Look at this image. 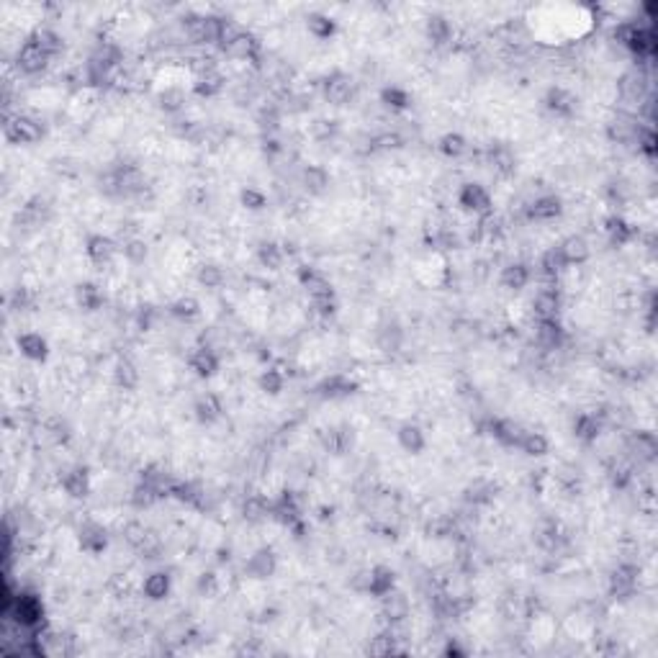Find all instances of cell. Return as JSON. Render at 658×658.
Listing matches in <instances>:
<instances>
[{
  "label": "cell",
  "instance_id": "cell-36",
  "mask_svg": "<svg viewBox=\"0 0 658 658\" xmlns=\"http://www.w3.org/2000/svg\"><path fill=\"white\" fill-rule=\"evenodd\" d=\"M306 26H309V31L316 36V39H329V36L335 34V21L329 18V16H324V14L309 16Z\"/></svg>",
  "mask_w": 658,
  "mask_h": 658
},
{
  "label": "cell",
  "instance_id": "cell-3",
  "mask_svg": "<svg viewBox=\"0 0 658 658\" xmlns=\"http://www.w3.org/2000/svg\"><path fill=\"white\" fill-rule=\"evenodd\" d=\"M49 60H52V57H49L39 44H34L31 39H28L26 44L18 49V54H16V65H18L21 72H26V75L41 72V70L49 65Z\"/></svg>",
  "mask_w": 658,
  "mask_h": 658
},
{
  "label": "cell",
  "instance_id": "cell-45",
  "mask_svg": "<svg viewBox=\"0 0 658 658\" xmlns=\"http://www.w3.org/2000/svg\"><path fill=\"white\" fill-rule=\"evenodd\" d=\"M260 262L262 265H268L270 270H278L283 262V252L278 244H262L260 247Z\"/></svg>",
  "mask_w": 658,
  "mask_h": 658
},
{
  "label": "cell",
  "instance_id": "cell-8",
  "mask_svg": "<svg viewBox=\"0 0 658 658\" xmlns=\"http://www.w3.org/2000/svg\"><path fill=\"white\" fill-rule=\"evenodd\" d=\"M365 591L373 597H386L389 591H394V571L389 566H376L370 568L368 578H365Z\"/></svg>",
  "mask_w": 658,
  "mask_h": 658
},
{
  "label": "cell",
  "instance_id": "cell-41",
  "mask_svg": "<svg viewBox=\"0 0 658 658\" xmlns=\"http://www.w3.org/2000/svg\"><path fill=\"white\" fill-rule=\"evenodd\" d=\"M147 537H149V530L141 522H129L126 527H124V540H126L131 548H139Z\"/></svg>",
  "mask_w": 658,
  "mask_h": 658
},
{
  "label": "cell",
  "instance_id": "cell-24",
  "mask_svg": "<svg viewBox=\"0 0 658 658\" xmlns=\"http://www.w3.org/2000/svg\"><path fill=\"white\" fill-rule=\"evenodd\" d=\"M399 445H401L404 451L411 453V455H416V453L424 451V445H427V440H424V432L416 427V424H404L401 430H399Z\"/></svg>",
  "mask_w": 658,
  "mask_h": 658
},
{
  "label": "cell",
  "instance_id": "cell-51",
  "mask_svg": "<svg viewBox=\"0 0 658 658\" xmlns=\"http://www.w3.org/2000/svg\"><path fill=\"white\" fill-rule=\"evenodd\" d=\"M373 144H376L378 149H397L399 144H401V136L399 134H381L373 139Z\"/></svg>",
  "mask_w": 658,
  "mask_h": 658
},
{
  "label": "cell",
  "instance_id": "cell-29",
  "mask_svg": "<svg viewBox=\"0 0 658 658\" xmlns=\"http://www.w3.org/2000/svg\"><path fill=\"white\" fill-rule=\"evenodd\" d=\"M427 36H430L432 44H445V41H451V36H453L451 21L445 18V16H430V18H427Z\"/></svg>",
  "mask_w": 658,
  "mask_h": 658
},
{
  "label": "cell",
  "instance_id": "cell-28",
  "mask_svg": "<svg viewBox=\"0 0 658 658\" xmlns=\"http://www.w3.org/2000/svg\"><path fill=\"white\" fill-rule=\"evenodd\" d=\"M75 298H77V306H82L85 311H95L103 303L101 288H98V286H93V283H82V286H77V291H75Z\"/></svg>",
  "mask_w": 658,
  "mask_h": 658
},
{
  "label": "cell",
  "instance_id": "cell-2",
  "mask_svg": "<svg viewBox=\"0 0 658 658\" xmlns=\"http://www.w3.org/2000/svg\"><path fill=\"white\" fill-rule=\"evenodd\" d=\"M458 203H460L465 211H473V214H478V216L491 214V195H489V190H486L484 185H478V183H465L463 188H460V193H458Z\"/></svg>",
  "mask_w": 658,
  "mask_h": 658
},
{
  "label": "cell",
  "instance_id": "cell-12",
  "mask_svg": "<svg viewBox=\"0 0 658 658\" xmlns=\"http://www.w3.org/2000/svg\"><path fill=\"white\" fill-rule=\"evenodd\" d=\"M108 537H106V530H103L98 522H87L82 524L80 530V548L87 553H103V548H106Z\"/></svg>",
  "mask_w": 658,
  "mask_h": 658
},
{
  "label": "cell",
  "instance_id": "cell-38",
  "mask_svg": "<svg viewBox=\"0 0 658 658\" xmlns=\"http://www.w3.org/2000/svg\"><path fill=\"white\" fill-rule=\"evenodd\" d=\"M160 497L162 494L155 489V486L147 484V481H141V484L134 489V494H131V502H134L136 507H152Z\"/></svg>",
  "mask_w": 658,
  "mask_h": 658
},
{
  "label": "cell",
  "instance_id": "cell-13",
  "mask_svg": "<svg viewBox=\"0 0 658 658\" xmlns=\"http://www.w3.org/2000/svg\"><path fill=\"white\" fill-rule=\"evenodd\" d=\"M558 249L563 252V257H566V262L568 265H581V262L589 257V244H586V239L584 237H578V234H573V237H566L563 242L558 244Z\"/></svg>",
  "mask_w": 658,
  "mask_h": 658
},
{
  "label": "cell",
  "instance_id": "cell-20",
  "mask_svg": "<svg viewBox=\"0 0 658 658\" xmlns=\"http://www.w3.org/2000/svg\"><path fill=\"white\" fill-rule=\"evenodd\" d=\"M383 599V617L389 622H401L406 615H409V602L404 594H397V591H389Z\"/></svg>",
  "mask_w": 658,
  "mask_h": 658
},
{
  "label": "cell",
  "instance_id": "cell-11",
  "mask_svg": "<svg viewBox=\"0 0 658 658\" xmlns=\"http://www.w3.org/2000/svg\"><path fill=\"white\" fill-rule=\"evenodd\" d=\"M535 340L543 350H558L561 347V345H563V329H561L558 319H553V322H537Z\"/></svg>",
  "mask_w": 658,
  "mask_h": 658
},
{
  "label": "cell",
  "instance_id": "cell-46",
  "mask_svg": "<svg viewBox=\"0 0 658 658\" xmlns=\"http://www.w3.org/2000/svg\"><path fill=\"white\" fill-rule=\"evenodd\" d=\"M239 201H242V206L249 208V211H260V208H265L268 198H265V193H260L257 188H244L242 195H239Z\"/></svg>",
  "mask_w": 658,
  "mask_h": 658
},
{
  "label": "cell",
  "instance_id": "cell-15",
  "mask_svg": "<svg viewBox=\"0 0 658 658\" xmlns=\"http://www.w3.org/2000/svg\"><path fill=\"white\" fill-rule=\"evenodd\" d=\"M190 368L198 373L201 378H208V376H214L216 370H219V355H216L214 350H208V347H198L190 355Z\"/></svg>",
  "mask_w": 658,
  "mask_h": 658
},
{
  "label": "cell",
  "instance_id": "cell-4",
  "mask_svg": "<svg viewBox=\"0 0 658 658\" xmlns=\"http://www.w3.org/2000/svg\"><path fill=\"white\" fill-rule=\"evenodd\" d=\"M532 314L537 316V322H553L561 314V293L558 288H540L537 296L532 298Z\"/></svg>",
  "mask_w": 658,
  "mask_h": 658
},
{
  "label": "cell",
  "instance_id": "cell-31",
  "mask_svg": "<svg viewBox=\"0 0 658 658\" xmlns=\"http://www.w3.org/2000/svg\"><path fill=\"white\" fill-rule=\"evenodd\" d=\"M114 381H116V386H119V389L131 391V389H136V383H139V370H136L134 363L122 360V363L116 365V370H114Z\"/></svg>",
  "mask_w": 658,
  "mask_h": 658
},
{
  "label": "cell",
  "instance_id": "cell-5",
  "mask_svg": "<svg viewBox=\"0 0 658 658\" xmlns=\"http://www.w3.org/2000/svg\"><path fill=\"white\" fill-rule=\"evenodd\" d=\"M222 49L232 57V60L257 62V57H260V41L252 34H247V31H239V34L229 41V44H224Z\"/></svg>",
  "mask_w": 658,
  "mask_h": 658
},
{
  "label": "cell",
  "instance_id": "cell-47",
  "mask_svg": "<svg viewBox=\"0 0 658 658\" xmlns=\"http://www.w3.org/2000/svg\"><path fill=\"white\" fill-rule=\"evenodd\" d=\"M198 281H201L206 288H214V286H219V283L224 281V273H222V268H216V265H201V268H198Z\"/></svg>",
  "mask_w": 658,
  "mask_h": 658
},
{
  "label": "cell",
  "instance_id": "cell-18",
  "mask_svg": "<svg viewBox=\"0 0 658 658\" xmlns=\"http://www.w3.org/2000/svg\"><path fill=\"white\" fill-rule=\"evenodd\" d=\"M502 286L509 291H522L527 283H530V268L522 265V262H512L507 268L502 270Z\"/></svg>",
  "mask_w": 658,
  "mask_h": 658
},
{
  "label": "cell",
  "instance_id": "cell-14",
  "mask_svg": "<svg viewBox=\"0 0 658 658\" xmlns=\"http://www.w3.org/2000/svg\"><path fill=\"white\" fill-rule=\"evenodd\" d=\"M573 95L563 87H551L545 95V108L556 116H571L573 114Z\"/></svg>",
  "mask_w": 658,
  "mask_h": 658
},
{
  "label": "cell",
  "instance_id": "cell-34",
  "mask_svg": "<svg viewBox=\"0 0 658 658\" xmlns=\"http://www.w3.org/2000/svg\"><path fill=\"white\" fill-rule=\"evenodd\" d=\"M519 448H522L527 455H545L548 448H551V443H548V437L540 435V432H524Z\"/></svg>",
  "mask_w": 658,
  "mask_h": 658
},
{
  "label": "cell",
  "instance_id": "cell-1",
  "mask_svg": "<svg viewBox=\"0 0 658 658\" xmlns=\"http://www.w3.org/2000/svg\"><path fill=\"white\" fill-rule=\"evenodd\" d=\"M6 139L14 141V144H31V141H39L44 134V126H41L36 119L31 116H8L6 119Z\"/></svg>",
  "mask_w": 658,
  "mask_h": 658
},
{
  "label": "cell",
  "instance_id": "cell-33",
  "mask_svg": "<svg viewBox=\"0 0 658 658\" xmlns=\"http://www.w3.org/2000/svg\"><path fill=\"white\" fill-rule=\"evenodd\" d=\"M494 491H497V486L491 484V481H486V478H476V481L465 489V499H468L470 504H486V502L494 499Z\"/></svg>",
  "mask_w": 658,
  "mask_h": 658
},
{
  "label": "cell",
  "instance_id": "cell-39",
  "mask_svg": "<svg viewBox=\"0 0 658 658\" xmlns=\"http://www.w3.org/2000/svg\"><path fill=\"white\" fill-rule=\"evenodd\" d=\"M465 149H468V144H465V139L460 134H445L440 139V152L448 157H460Z\"/></svg>",
  "mask_w": 658,
  "mask_h": 658
},
{
  "label": "cell",
  "instance_id": "cell-30",
  "mask_svg": "<svg viewBox=\"0 0 658 658\" xmlns=\"http://www.w3.org/2000/svg\"><path fill=\"white\" fill-rule=\"evenodd\" d=\"M303 185H306L309 193H324L329 185V173L322 165H309L303 170Z\"/></svg>",
  "mask_w": 658,
  "mask_h": 658
},
{
  "label": "cell",
  "instance_id": "cell-19",
  "mask_svg": "<svg viewBox=\"0 0 658 658\" xmlns=\"http://www.w3.org/2000/svg\"><path fill=\"white\" fill-rule=\"evenodd\" d=\"M62 489L68 491L70 497H75V499L87 497V491H90V478H87V470H82V468L68 470V473L62 476Z\"/></svg>",
  "mask_w": 658,
  "mask_h": 658
},
{
  "label": "cell",
  "instance_id": "cell-48",
  "mask_svg": "<svg viewBox=\"0 0 658 658\" xmlns=\"http://www.w3.org/2000/svg\"><path fill=\"white\" fill-rule=\"evenodd\" d=\"M183 103H185V95H183L180 87H168V90L160 95V106L168 108V111H178Z\"/></svg>",
  "mask_w": 658,
  "mask_h": 658
},
{
  "label": "cell",
  "instance_id": "cell-6",
  "mask_svg": "<svg viewBox=\"0 0 658 658\" xmlns=\"http://www.w3.org/2000/svg\"><path fill=\"white\" fill-rule=\"evenodd\" d=\"M635 586H638V568L635 566H620L617 571L612 573V581H610V589L612 594L617 599H627L635 594Z\"/></svg>",
  "mask_w": 658,
  "mask_h": 658
},
{
  "label": "cell",
  "instance_id": "cell-43",
  "mask_svg": "<svg viewBox=\"0 0 658 658\" xmlns=\"http://www.w3.org/2000/svg\"><path fill=\"white\" fill-rule=\"evenodd\" d=\"M260 389L265 391V394H281V391H283L281 370H276V368L265 370V373L260 376Z\"/></svg>",
  "mask_w": 658,
  "mask_h": 658
},
{
  "label": "cell",
  "instance_id": "cell-10",
  "mask_svg": "<svg viewBox=\"0 0 658 658\" xmlns=\"http://www.w3.org/2000/svg\"><path fill=\"white\" fill-rule=\"evenodd\" d=\"M18 350L21 355H26L28 360H44L49 355V345L39 332H23V335H18Z\"/></svg>",
  "mask_w": 658,
  "mask_h": 658
},
{
  "label": "cell",
  "instance_id": "cell-7",
  "mask_svg": "<svg viewBox=\"0 0 658 658\" xmlns=\"http://www.w3.org/2000/svg\"><path fill=\"white\" fill-rule=\"evenodd\" d=\"M491 435L497 437L499 443L507 445V448H519L524 437V427L514 419H494L491 422Z\"/></svg>",
  "mask_w": 658,
  "mask_h": 658
},
{
  "label": "cell",
  "instance_id": "cell-17",
  "mask_svg": "<svg viewBox=\"0 0 658 658\" xmlns=\"http://www.w3.org/2000/svg\"><path fill=\"white\" fill-rule=\"evenodd\" d=\"M324 93H327V101L335 103V106H343L352 98V82L345 77V75H335L329 77L327 85H324Z\"/></svg>",
  "mask_w": 658,
  "mask_h": 658
},
{
  "label": "cell",
  "instance_id": "cell-50",
  "mask_svg": "<svg viewBox=\"0 0 658 658\" xmlns=\"http://www.w3.org/2000/svg\"><path fill=\"white\" fill-rule=\"evenodd\" d=\"M257 122H260L262 129H268V131H276L278 124H281V116H278L276 108H262L260 116H257Z\"/></svg>",
  "mask_w": 658,
  "mask_h": 658
},
{
  "label": "cell",
  "instance_id": "cell-9",
  "mask_svg": "<svg viewBox=\"0 0 658 658\" xmlns=\"http://www.w3.org/2000/svg\"><path fill=\"white\" fill-rule=\"evenodd\" d=\"M561 211H563V206L556 195H540L527 206V216L535 222H553L556 216H561Z\"/></svg>",
  "mask_w": 658,
  "mask_h": 658
},
{
  "label": "cell",
  "instance_id": "cell-42",
  "mask_svg": "<svg viewBox=\"0 0 658 658\" xmlns=\"http://www.w3.org/2000/svg\"><path fill=\"white\" fill-rule=\"evenodd\" d=\"M381 101L391 108H406L409 106V95H406V90H401V87H383Z\"/></svg>",
  "mask_w": 658,
  "mask_h": 658
},
{
  "label": "cell",
  "instance_id": "cell-25",
  "mask_svg": "<svg viewBox=\"0 0 658 658\" xmlns=\"http://www.w3.org/2000/svg\"><path fill=\"white\" fill-rule=\"evenodd\" d=\"M599 430H602V419H599L597 414H578L576 422H573V432H576V437H581L584 443H591V440H597L599 437Z\"/></svg>",
  "mask_w": 658,
  "mask_h": 658
},
{
  "label": "cell",
  "instance_id": "cell-44",
  "mask_svg": "<svg viewBox=\"0 0 658 658\" xmlns=\"http://www.w3.org/2000/svg\"><path fill=\"white\" fill-rule=\"evenodd\" d=\"M173 311L175 316H180V319H193V316H198V301L195 298H190V296H185V298H178V301L173 303Z\"/></svg>",
  "mask_w": 658,
  "mask_h": 658
},
{
  "label": "cell",
  "instance_id": "cell-32",
  "mask_svg": "<svg viewBox=\"0 0 658 658\" xmlns=\"http://www.w3.org/2000/svg\"><path fill=\"white\" fill-rule=\"evenodd\" d=\"M489 165L497 170L499 175L514 173V155L509 147H494L489 149Z\"/></svg>",
  "mask_w": 658,
  "mask_h": 658
},
{
  "label": "cell",
  "instance_id": "cell-37",
  "mask_svg": "<svg viewBox=\"0 0 658 658\" xmlns=\"http://www.w3.org/2000/svg\"><path fill=\"white\" fill-rule=\"evenodd\" d=\"M324 394L327 397H347V394H352L355 391V381H350L347 376H332L327 383H324Z\"/></svg>",
  "mask_w": 658,
  "mask_h": 658
},
{
  "label": "cell",
  "instance_id": "cell-16",
  "mask_svg": "<svg viewBox=\"0 0 658 658\" xmlns=\"http://www.w3.org/2000/svg\"><path fill=\"white\" fill-rule=\"evenodd\" d=\"M85 252H87V257L95 262V265H103V262H108L111 257H114L116 247H114V242H111L108 237L93 234V237H87Z\"/></svg>",
  "mask_w": 658,
  "mask_h": 658
},
{
  "label": "cell",
  "instance_id": "cell-35",
  "mask_svg": "<svg viewBox=\"0 0 658 658\" xmlns=\"http://www.w3.org/2000/svg\"><path fill=\"white\" fill-rule=\"evenodd\" d=\"M605 229H607V234H610V239L615 244H625L632 234H635L630 224L622 222L620 216H612V219H607V227Z\"/></svg>",
  "mask_w": 658,
  "mask_h": 658
},
{
  "label": "cell",
  "instance_id": "cell-22",
  "mask_svg": "<svg viewBox=\"0 0 658 658\" xmlns=\"http://www.w3.org/2000/svg\"><path fill=\"white\" fill-rule=\"evenodd\" d=\"M141 591H144V597L147 599L160 602V599H165L170 594V576L165 571L149 573V576L144 578V584H141Z\"/></svg>",
  "mask_w": 658,
  "mask_h": 658
},
{
  "label": "cell",
  "instance_id": "cell-27",
  "mask_svg": "<svg viewBox=\"0 0 658 658\" xmlns=\"http://www.w3.org/2000/svg\"><path fill=\"white\" fill-rule=\"evenodd\" d=\"M222 416V404H219V399L214 397V394H206V397H201L198 401H195V419L203 424H211L214 419H219Z\"/></svg>",
  "mask_w": 658,
  "mask_h": 658
},
{
  "label": "cell",
  "instance_id": "cell-26",
  "mask_svg": "<svg viewBox=\"0 0 658 658\" xmlns=\"http://www.w3.org/2000/svg\"><path fill=\"white\" fill-rule=\"evenodd\" d=\"M31 41L34 44H39L44 52L49 54V57H54V54H60L62 49H65V41H62V36L54 31V28H36L34 36H31Z\"/></svg>",
  "mask_w": 658,
  "mask_h": 658
},
{
  "label": "cell",
  "instance_id": "cell-21",
  "mask_svg": "<svg viewBox=\"0 0 658 658\" xmlns=\"http://www.w3.org/2000/svg\"><path fill=\"white\" fill-rule=\"evenodd\" d=\"M224 87V75L219 72L216 68L211 70H203V72L195 75V82H193V90L198 95H216L219 90Z\"/></svg>",
  "mask_w": 658,
  "mask_h": 658
},
{
  "label": "cell",
  "instance_id": "cell-40",
  "mask_svg": "<svg viewBox=\"0 0 658 658\" xmlns=\"http://www.w3.org/2000/svg\"><path fill=\"white\" fill-rule=\"evenodd\" d=\"M268 512H273V507H270L262 497H249L247 502H244V517L247 519H262Z\"/></svg>",
  "mask_w": 658,
  "mask_h": 658
},
{
  "label": "cell",
  "instance_id": "cell-23",
  "mask_svg": "<svg viewBox=\"0 0 658 658\" xmlns=\"http://www.w3.org/2000/svg\"><path fill=\"white\" fill-rule=\"evenodd\" d=\"M247 571L252 573L255 578H268V576H273V573H276V556H273V551H268V548H262V551H257L255 556L249 558Z\"/></svg>",
  "mask_w": 658,
  "mask_h": 658
},
{
  "label": "cell",
  "instance_id": "cell-49",
  "mask_svg": "<svg viewBox=\"0 0 658 658\" xmlns=\"http://www.w3.org/2000/svg\"><path fill=\"white\" fill-rule=\"evenodd\" d=\"M124 255L131 262H144V257H147V244L141 242V239H129V242L124 244Z\"/></svg>",
  "mask_w": 658,
  "mask_h": 658
}]
</instances>
